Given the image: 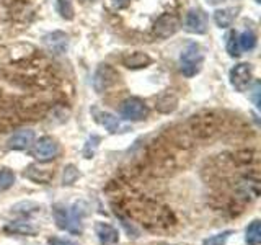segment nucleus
<instances>
[{"label": "nucleus", "mask_w": 261, "mask_h": 245, "mask_svg": "<svg viewBox=\"0 0 261 245\" xmlns=\"http://www.w3.org/2000/svg\"><path fill=\"white\" fill-rule=\"evenodd\" d=\"M202 61H204V56L201 53V47L196 43L188 44L181 51V56H179V69H181L183 76L186 77L196 76V74L201 70Z\"/></svg>", "instance_id": "nucleus-1"}, {"label": "nucleus", "mask_w": 261, "mask_h": 245, "mask_svg": "<svg viewBox=\"0 0 261 245\" xmlns=\"http://www.w3.org/2000/svg\"><path fill=\"white\" fill-rule=\"evenodd\" d=\"M253 79V69L251 64L242 62L237 64L230 70V84L237 90V92H247Z\"/></svg>", "instance_id": "nucleus-2"}, {"label": "nucleus", "mask_w": 261, "mask_h": 245, "mask_svg": "<svg viewBox=\"0 0 261 245\" xmlns=\"http://www.w3.org/2000/svg\"><path fill=\"white\" fill-rule=\"evenodd\" d=\"M118 80H119V74L114 70L111 65L103 64L95 72L93 87H95L96 92H105V90H108L114 84H118Z\"/></svg>", "instance_id": "nucleus-3"}, {"label": "nucleus", "mask_w": 261, "mask_h": 245, "mask_svg": "<svg viewBox=\"0 0 261 245\" xmlns=\"http://www.w3.org/2000/svg\"><path fill=\"white\" fill-rule=\"evenodd\" d=\"M178 28H179V20L176 16L171 13H163L159 16L157 21L153 24V35L157 38L165 39V38L173 36L178 31Z\"/></svg>", "instance_id": "nucleus-4"}, {"label": "nucleus", "mask_w": 261, "mask_h": 245, "mask_svg": "<svg viewBox=\"0 0 261 245\" xmlns=\"http://www.w3.org/2000/svg\"><path fill=\"white\" fill-rule=\"evenodd\" d=\"M147 113H149V108L141 98H129L121 106V114L129 121H142Z\"/></svg>", "instance_id": "nucleus-5"}, {"label": "nucleus", "mask_w": 261, "mask_h": 245, "mask_svg": "<svg viewBox=\"0 0 261 245\" xmlns=\"http://www.w3.org/2000/svg\"><path fill=\"white\" fill-rule=\"evenodd\" d=\"M185 28L193 35H204L207 31V15L199 8H193L185 18Z\"/></svg>", "instance_id": "nucleus-6"}, {"label": "nucleus", "mask_w": 261, "mask_h": 245, "mask_svg": "<svg viewBox=\"0 0 261 245\" xmlns=\"http://www.w3.org/2000/svg\"><path fill=\"white\" fill-rule=\"evenodd\" d=\"M35 157L41 162H47L53 160L57 154H59V144L56 142V139L53 137H41L39 141L35 144V149H33Z\"/></svg>", "instance_id": "nucleus-7"}, {"label": "nucleus", "mask_w": 261, "mask_h": 245, "mask_svg": "<svg viewBox=\"0 0 261 245\" xmlns=\"http://www.w3.org/2000/svg\"><path fill=\"white\" fill-rule=\"evenodd\" d=\"M44 46L54 54H64L69 47V36L62 31H53L43 38Z\"/></svg>", "instance_id": "nucleus-8"}, {"label": "nucleus", "mask_w": 261, "mask_h": 245, "mask_svg": "<svg viewBox=\"0 0 261 245\" xmlns=\"http://www.w3.org/2000/svg\"><path fill=\"white\" fill-rule=\"evenodd\" d=\"M35 141V133L31 129H21V131H16V133L8 139V147L15 151H23L30 147Z\"/></svg>", "instance_id": "nucleus-9"}, {"label": "nucleus", "mask_w": 261, "mask_h": 245, "mask_svg": "<svg viewBox=\"0 0 261 245\" xmlns=\"http://www.w3.org/2000/svg\"><path fill=\"white\" fill-rule=\"evenodd\" d=\"M95 232H96V237H98V240H100L101 245H114L119 240V234L111 224L96 223Z\"/></svg>", "instance_id": "nucleus-10"}, {"label": "nucleus", "mask_w": 261, "mask_h": 245, "mask_svg": "<svg viewBox=\"0 0 261 245\" xmlns=\"http://www.w3.org/2000/svg\"><path fill=\"white\" fill-rule=\"evenodd\" d=\"M240 8L239 7H227V8H219L214 12V21L219 28H228L233 23V20L239 15Z\"/></svg>", "instance_id": "nucleus-11"}, {"label": "nucleus", "mask_w": 261, "mask_h": 245, "mask_svg": "<svg viewBox=\"0 0 261 245\" xmlns=\"http://www.w3.org/2000/svg\"><path fill=\"white\" fill-rule=\"evenodd\" d=\"M122 62H124V65L129 69H142V67H147V65L152 62V59L149 54L137 51V53H130L122 57Z\"/></svg>", "instance_id": "nucleus-12"}, {"label": "nucleus", "mask_w": 261, "mask_h": 245, "mask_svg": "<svg viewBox=\"0 0 261 245\" xmlns=\"http://www.w3.org/2000/svg\"><path fill=\"white\" fill-rule=\"evenodd\" d=\"M24 177L33 180V182H36V183H49L51 182V178L54 177V174L51 170H47V168H39L38 165H30L27 168V172H24Z\"/></svg>", "instance_id": "nucleus-13"}, {"label": "nucleus", "mask_w": 261, "mask_h": 245, "mask_svg": "<svg viewBox=\"0 0 261 245\" xmlns=\"http://www.w3.org/2000/svg\"><path fill=\"white\" fill-rule=\"evenodd\" d=\"M7 232L12 234H20V235H35L38 232V227L33 226L31 223H24V220H16V223H10L5 227Z\"/></svg>", "instance_id": "nucleus-14"}, {"label": "nucleus", "mask_w": 261, "mask_h": 245, "mask_svg": "<svg viewBox=\"0 0 261 245\" xmlns=\"http://www.w3.org/2000/svg\"><path fill=\"white\" fill-rule=\"evenodd\" d=\"M96 121L101 122V125L110 131V133H118L119 129V119L116 116H113L111 113H106V111H100L96 113Z\"/></svg>", "instance_id": "nucleus-15"}, {"label": "nucleus", "mask_w": 261, "mask_h": 245, "mask_svg": "<svg viewBox=\"0 0 261 245\" xmlns=\"http://www.w3.org/2000/svg\"><path fill=\"white\" fill-rule=\"evenodd\" d=\"M247 243L248 245H259L261 242V227L259 220H253V223L247 227Z\"/></svg>", "instance_id": "nucleus-16"}, {"label": "nucleus", "mask_w": 261, "mask_h": 245, "mask_svg": "<svg viewBox=\"0 0 261 245\" xmlns=\"http://www.w3.org/2000/svg\"><path fill=\"white\" fill-rule=\"evenodd\" d=\"M239 44H240V49H243V51H250V49L256 46V35L250 30L243 31L239 36Z\"/></svg>", "instance_id": "nucleus-17"}, {"label": "nucleus", "mask_w": 261, "mask_h": 245, "mask_svg": "<svg viewBox=\"0 0 261 245\" xmlns=\"http://www.w3.org/2000/svg\"><path fill=\"white\" fill-rule=\"evenodd\" d=\"M56 7H57V12L61 13L62 18H65V20L73 18V7L69 0H56Z\"/></svg>", "instance_id": "nucleus-18"}, {"label": "nucleus", "mask_w": 261, "mask_h": 245, "mask_svg": "<svg viewBox=\"0 0 261 245\" xmlns=\"http://www.w3.org/2000/svg\"><path fill=\"white\" fill-rule=\"evenodd\" d=\"M15 183V174L8 168L0 170V191L8 190L12 185Z\"/></svg>", "instance_id": "nucleus-19"}, {"label": "nucleus", "mask_w": 261, "mask_h": 245, "mask_svg": "<svg viewBox=\"0 0 261 245\" xmlns=\"http://www.w3.org/2000/svg\"><path fill=\"white\" fill-rule=\"evenodd\" d=\"M240 44H239V36L235 35V33H230L228 35V39H227V53L230 54L232 57H237L240 56Z\"/></svg>", "instance_id": "nucleus-20"}, {"label": "nucleus", "mask_w": 261, "mask_h": 245, "mask_svg": "<svg viewBox=\"0 0 261 245\" xmlns=\"http://www.w3.org/2000/svg\"><path fill=\"white\" fill-rule=\"evenodd\" d=\"M77 177H79V170L73 167V165H67V167L64 168V178H62V182H64V185H72L77 180Z\"/></svg>", "instance_id": "nucleus-21"}, {"label": "nucleus", "mask_w": 261, "mask_h": 245, "mask_svg": "<svg viewBox=\"0 0 261 245\" xmlns=\"http://www.w3.org/2000/svg\"><path fill=\"white\" fill-rule=\"evenodd\" d=\"M232 232L227 231V232H222V234H217L214 237H209V239L204 240V245H225L228 235H230Z\"/></svg>", "instance_id": "nucleus-22"}, {"label": "nucleus", "mask_w": 261, "mask_h": 245, "mask_svg": "<svg viewBox=\"0 0 261 245\" xmlns=\"http://www.w3.org/2000/svg\"><path fill=\"white\" fill-rule=\"evenodd\" d=\"M49 245H75V243L70 242V240H65V239H57V237H54V239L49 240Z\"/></svg>", "instance_id": "nucleus-23"}, {"label": "nucleus", "mask_w": 261, "mask_h": 245, "mask_svg": "<svg viewBox=\"0 0 261 245\" xmlns=\"http://www.w3.org/2000/svg\"><path fill=\"white\" fill-rule=\"evenodd\" d=\"M111 2H113V5L116 7V8H124L130 2V0H111Z\"/></svg>", "instance_id": "nucleus-24"}, {"label": "nucleus", "mask_w": 261, "mask_h": 245, "mask_svg": "<svg viewBox=\"0 0 261 245\" xmlns=\"http://www.w3.org/2000/svg\"><path fill=\"white\" fill-rule=\"evenodd\" d=\"M206 2H207L209 5H217V4H222V2H225V0H206Z\"/></svg>", "instance_id": "nucleus-25"}]
</instances>
